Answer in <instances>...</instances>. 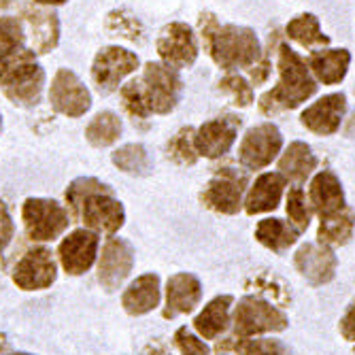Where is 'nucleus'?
<instances>
[{
  "instance_id": "f3484780",
  "label": "nucleus",
  "mask_w": 355,
  "mask_h": 355,
  "mask_svg": "<svg viewBox=\"0 0 355 355\" xmlns=\"http://www.w3.org/2000/svg\"><path fill=\"white\" fill-rule=\"evenodd\" d=\"M347 111V98L345 94H328L324 98L313 103L304 113H302V125L306 130L319 135V137H330L334 135Z\"/></svg>"
},
{
  "instance_id": "412c9836",
  "label": "nucleus",
  "mask_w": 355,
  "mask_h": 355,
  "mask_svg": "<svg viewBox=\"0 0 355 355\" xmlns=\"http://www.w3.org/2000/svg\"><path fill=\"white\" fill-rule=\"evenodd\" d=\"M283 187H285V177L281 173H266L262 177H257L245 200V211L249 215L275 211L281 202Z\"/></svg>"
},
{
  "instance_id": "ddd939ff",
  "label": "nucleus",
  "mask_w": 355,
  "mask_h": 355,
  "mask_svg": "<svg viewBox=\"0 0 355 355\" xmlns=\"http://www.w3.org/2000/svg\"><path fill=\"white\" fill-rule=\"evenodd\" d=\"M55 275L58 268L51 251L45 247H35L17 262L13 281L26 292H37V289H47L55 281Z\"/></svg>"
},
{
  "instance_id": "4be33fe9",
  "label": "nucleus",
  "mask_w": 355,
  "mask_h": 355,
  "mask_svg": "<svg viewBox=\"0 0 355 355\" xmlns=\"http://www.w3.org/2000/svg\"><path fill=\"white\" fill-rule=\"evenodd\" d=\"M121 304L130 315H145L159 304V279L157 275H141L130 283L121 296Z\"/></svg>"
},
{
  "instance_id": "6e6552de",
  "label": "nucleus",
  "mask_w": 355,
  "mask_h": 355,
  "mask_svg": "<svg viewBox=\"0 0 355 355\" xmlns=\"http://www.w3.org/2000/svg\"><path fill=\"white\" fill-rule=\"evenodd\" d=\"M245 185H247V175L232 171V168H221L209 181L200 200L211 211H217L223 215H234L241 211Z\"/></svg>"
},
{
  "instance_id": "58836bf2",
  "label": "nucleus",
  "mask_w": 355,
  "mask_h": 355,
  "mask_svg": "<svg viewBox=\"0 0 355 355\" xmlns=\"http://www.w3.org/2000/svg\"><path fill=\"white\" fill-rule=\"evenodd\" d=\"M24 41L21 21L15 17H0V51L19 47Z\"/></svg>"
},
{
  "instance_id": "79ce46f5",
  "label": "nucleus",
  "mask_w": 355,
  "mask_h": 355,
  "mask_svg": "<svg viewBox=\"0 0 355 355\" xmlns=\"http://www.w3.org/2000/svg\"><path fill=\"white\" fill-rule=\"evenodd\" d=\"M340 332L347 340H355V302L349 306V311L340 319Z\"/></svg>"
},
{
  "instance_id": "e433bc0d",
  "label": "nucleus",
  "mask_w": 355,
  "mask_h": 355,
  "mask_svg": "<svg viewBox=\"0 0 355 355\" xmlns=\"http://www.w3.org/2000/svg\"><path fill=\"white\" fill-rule=\"evenodd\" d=\"M219 89L232 96L234 105L239 107H249L253 103V89L241 75H225L219 81Z\"/></svg>"
},
{
  "instance_id": "49530a36",
  "label": "nucleus",
  "mask_w": 355,
  "mask_h": 355,
  "mask_svg": "<svg viewBox=\"0 0 355 355\" xmlns=\"http://www.w3.org/2000/svg\"><path fill=\"white\" fill-rule=\"evenodd\" d=\"M11 355H30V353H11Z\"/></svg>"
},
{
  "instance_id": "39448f33",
  "label": "nucleus",
  "mask_w": 355,
  "mask_h": 355,
  "mask_svg": "<svg viewBox=\"0 0 355 355\" xmlns=\"http://www.w3.org/2000/svg\"><path fill=\"white\" fill-rule=\"evenodd\" d=\"M141 87H143V96L147 101L149 111L157 115H166L177 107L183 83L175 69L166 67V64L149 62L143 73Z\"/></svg>"
},
{
  "instance_id": "c03bdc74",
  "label": "nucleus",
  "mask_w": 355,
  "mask_h": 355,
  "mask_svg": "<svg viewBox=\"0 0 355 355\" xmlns=\"http://www.w3.org/2000/svg\"><path fill=\"white\" fill-rule=\"evenodd\" d=\"M37 3H41V5H62V3H67V0H37Z\"/></svg>"
},
{
  "instance_id": "c85d7f7f",
  "label": "nucleus",
  "mask_w": 355,
  "mask_h": 355,
  "mask_svg": "<svg viewBox=\"0 0 355 355\" xmlns=\"http://www.w3.org/2000/svg\"><path fill=\"white\" fill-rule=\"evenodd\" d=\"M119 135H121V119L111 111L98 113L85 128V137L94 147H109L119 139Z\"/></svg>"
},
{
  "instance_id": "bb28decb",
  "label": "nucleus",
  "mask_w": 355,
  "mask_h": 355,
  "mask_svg": "<svg viewBox=\"0 0 355 355\" xmlns=\"http://www.w3.org/2000/svg\"><path fill=\"white\" fill-rule=\"evenodd\" d=\"M255 239L268 249L281 253L287 247H292L298 239V230L289 228L281 219H262L255 228Z\"/></svg>"
},
{
  "instance_id": "6ab92c4d",
  "label": "nucleus",
  "mask_w": 355,
  "mask_h": 355,
  "mask_svg": "<svg viewBox=\"0 0 355 355\" xmlns=\"http://www.w3.org/2000/svg\"><path fill=\"white\" fill-rule=\"evenodd\" d=\"M202 298V287L200 281L189 275V272H179L168 279L166 285V306H164V317L175 319L177 315L191 313L198 306Z\"/></svg>"
},
{
  "instance_id": "dca6fc26",
  "label": "nucleus",
  "mask_w": 355,
  "mask_h": 355,
  "mask_svg": "<svg viewBox=\"0 0 355 355\" xmlns=\"http://www.w3.org/2000/svg\"><path fill=\"white\" fill-rule=\"evenodd\" d=\"M98 232H94L89 228L75 230L60 243V262L69 275L77 277L83 275L92 268L96 253H98Z\"/></svg>"
},
{
  "instance_id": "20e7f679",
  "label": "nucleus",
  "mask_w": 355,
  "mask_h": 355,
  "mask_svg": "<svg viewBox=\"0 0 355 355\" xmlns=\"http://www.w3.org/2000/svg\"><path fill=\"white\" fill-rule=\"evenodd\" d=\"M21 217L28 239L37 243L55 241L71 223V215L67 213V209L47 198H28L24 202Z\"/></svg>"
},
{
  "instance_id": "1a4fd4ad",
  "label": "nucleus",
  "mask_w": 355,
  "mask_h": 355,
  "mask_svg": "<svg viewBox=\"0 0 355 355\" xmlns=\"http://www.w3.org/2000/svg\"><path fill=\"white\" fill-rule=\"evenodd\" d=\"M79 217L89 230L105 232V234L117 232L125 221L123 207L117 198H113L111 189L96 191V193H89L87 198H83L79 207Z\"/></svg>"
},
{
  "instance_id": "7ed1b4c3",
  "label": "nucleus",
  "mask_w": 355,
  "mask_h": 355,
  "mask_svg": "<svg viewBox=\"0 0 355 355\" xmlns=\"http://www.w3.org/2000/svg\"><path fill=\"white\" fill-rule=\"evenodd\" d=\"M0 85L15 105H37L45 85V73L35 60V51L21 45L0 51Z\"/></svg>"
},
{
  "instance_id": "9d476101",
  "label": "nucleus",
  "mask_w": 355,
  "mask_h": 355,
  "mask_svg": "<svg viewBox=\"0 0 355 355\" xmlns=\"http://www.w3.org/2000/svg\"><path fill=\"white\" fill-rule=\"evenodd\" d=\"M137 67H139V58L132 51L121 47H105L94 60L92 77L103 94H109L117 89L123 77L135 73Z\"/></svg>"
},
{
  "instance_id": "7c9ffc66",
  "label": "nucleus",
  "mask_w": 355,
  "mask_h": 355,
  "mask_svg": "<svg viewBox=\"0 0 355 355\" xmlns=\"http://www.w3.org/2000/svg\"><path fill=\"white\" fill-rule=\"evenodd\" d=\"M113 164L128 175H139V177L149 175L151 166H153L147 149L143 145H137V143L119 147L113 153Z\"/></svg>"
},
{
  "instance_id": "4468645a",
  "label": "nucleus",
  "mask_w": 355,
  "mask_h": 355,
  "mask_svg": "<svg viewBox=\"0 0 355 355\" xmlns=\"http://www.w3.org/2000/svg\"><path fill=\"white\" fill-rule=\"evenodd\" d=\"M135 266V251L132 245L123 239H109L103 247V255L98 262V281L107 292L115 289L128 279Z\"/></svg>"
},
{
  "instance_id": "f257e3e1",
  "label": "nucleus",
  "mask_w": 355,
  "mask_h": 355,
  "mask_svg": "<svg viewBox=\"0 0 355 355\" xmlns=\"http://www.w3.org/2000/svg\"><path fill=\"white\" fill-rule=\"evenodd\" d=\"M200 32L207 51L223 71L251 69L262 55L260 41H257L251 28L234 26V24L219 26L215 15L202 13Z\"/></svg>"
},
{
  "instance_id": "2eb2a0df",
  "label": "nucleus",
  "mask_w": 355,
  "mask_h": 355,
  "mask_svg": "<svg viewBox=\"0 0 355 355\" xmlns=\"http://www.w3.org/2000/svg\"><path fill=\"white\" fill-rule=\"evenodd\" d=\"M241 128L239 117H217L198 128V132H193V147L198 155L205 157H221L230 151V147L236 141V132Z\"/></svg>"
},
{
  "instance_id": "5701e85b",
  "label": "nucleus",
  "mask_w": 355,
  "mask_h": 355,
  "mask_svg": "<svg viewBox=\"0 0 355 355\" xmlns=\"http://www.w3.org/2000/svg\"><path fill=\"white\" fill-rule=\"evenodd\" d=\"M351 53L347 49H321L313 51L309 58V69L324 85L340 83L349 71Z\"/></svg>"
},
{
  "instance_id": "cd10ccee",
  "label": "nucleus",
  "mask_w": 355,
  "mask_h": 355,
  "mask_svg": "<svg viewBox=\"0 0 355 355\" xmlns=\"http://www.w3.org/2000/svg\"><path fill=\"white\" fill-rule=\"evenodd\" d=\"M353 213L349 209H343L334 215L321 217L319 223V243L324 245H345L353 234Z\"/></svg>"
},
{
  "instance_id": "b1692460",
  "label": "nucleus",
  "mask_w": 355,
  "mask_h": 355,
  "mask_svg": "<svg viewBox=\"0 0 355 355\" xmlns=\"http://www.w3.org/2000/svg\"><path fill=\"white\" fill-rule=\"evenodd\" d=\"M26 21L30 28V41H32V49L37 53H47L58 45V37H60V24H58V15L51 11H26Z\"/></svg>"
},
{
  "instance_id": "a19ab883",
  "label": "nucleus",
  "mask_w": 355,
  "mask_h": 355,
  "mask_svg": "<svg viewBox=\"0 0 355 355\" xmlns=\"http://www.w3.org/2000/svg\"><path fill=\"white\" fill-rule=\"evenodd\" d=\"M13 239V221L5 202H0V251H5Z\"/></svg>"
},
{
  "instance_id": "f704fd0d",
  "label": "nucleus",
  "mask_w": 355,
  "mask_h": 355,
  "mask_svg": "<svg viewBox=\"0 0 355 355\" xmlns=\"http://www.w3.org/2000/svg\"><path fill=\"white\" fill-rule=\"evenodd\" d=\"M121 103H123V109L135 117V121H145L151 113L143 96V87L137 81L121 87Z\"/></svg>"
},
{
  "instance_id": "423d86ee",
  "label": "nucleus",
  "mask_w": 355,
  "mask_h": 355,
  "mask_svg": "<svg viewBox=\"0 0 355 355\" xmlns=\"http://www.w3.org/2000/svg\"><path fill=\"white\" fill-rule=\"evenodd\" d=\"M287 328V317L277 306L255 298L245 296L234 313V332L239 336H255L262 332H279Z\"/></svg>"
},
{
  "instance_id": "4c0bfd02",
  "label": "nucleus",
  "mask_w": 355,
  "mask_h": 355,
  "mask_svg": "<svg viewBox=\"0 0 355 355\" xmlns=\"http://www.w3.org/2000/svg\"><path fill=\"white\" fill-rule=\"evenodd\" d=\"M287 215L296 223L298 232L306 230L309 223H311V209L306 207V200H304V193L300 187H294L289 189V196H287Z\"/></svg>"
},
{
  "instance_id": "aec40b11",
  "label": "nucleus",
  "mask_w": 355,
  "mask_h": 355,
  "mask_svg": "<svg viewBox=\"0 0 355 355\" xmlns=\"http://www.w3.org/2000/svg\"><path fill=\"white\" fill-rule=\"evenodd\" d=\"M309 200L321 217L334 215V213L347 209L343 185L332 171H321L315 175V179L311 181V187H309Z\"/></svg>"
},
{
  "instance_id": "0eeeda50",
  "label": "nucleus",
  "mask_w": 355,
  "mask_h": 355,
  "mask_svg": "<svg viewBox=\"0 0 355 355\" xmlns=\"http://www.w3.org/2000/svg\"><path fill=\"white\" fill-rule=\"evenodd\" d=\"M283 147V137L275 123H260L247 130L239 147L241 164L249 171L268 166Z\"/></svg>"
},
{
  "instance_id": "c756f323",
  "label": "nucleus",
  "mask_w": 355,
  "mask_h": 355,
  "mask_svg": "<svg viewBox=\"0 0 355 355\" xmlns=\"http://www.w3.org/2000/svg\"><path fill=\"white\" fill-rule=\"evenodd\" d=\"M287 37L296 41L302 47H313V45H328V37L321 32L319 19L311 13L298 15L287 24Z\"/></svg>"
},
{
  "instance_id": "9b49d317",
  "label": "nucleus",
  "mask_w": 355,
  "mask_h": 355,
  "mask_svg": "<svg viewBox=\"0 0 355 355\" xmlns=\"http://www.w3.org/2000/svg\"><path fill=\"white\" fill-rule=\"evenodd\" d=\"M157 53L171 69H187L198 58V43L187 24L175 21L162 30L157 39Z\"/></svg>"
},
{
  "instance_id": "393cba45",
  "label": "nucleus",
  "mask_w": 355,
  "mask_h": 355,
  "mask_svg": "<svg viewBox=\"0 0 355 355\" xmlns=\"http://www.w3.org/2000/svg\"><path fill=\"white\" fill-rule=\"evenodd\" d=\"M232 302H234L232 296H217L215 300H211L205 306V311L193 319V328L198 330V334L205 336L207 340H213L219 334H223L230 324Z\"/></svg>"
},
{
  "instance_id": "72a5a7b5",
  "label": "nucleus",
  "mask_w": 355,
  "mask_h": 355,
  "mask_svg": "<svg viewBox=\"0 0 355 355\" xmlns=\"http://www.w3.org/2000/svg\"><path fill=\"white\" fill-rule=\"evenodd\" d=\"M223 347H232L239 355H289L283 343L268 338H243L239 343H223Z\"/></svg>"
},
{
  "instance_id": "de8ad7c7",
  "label": "nucleus",
  "mask_w": 355,
  "mask_h": 355,
  "mask_svg": "<svg viewBox=\"0 0 355 355\" xmlns=\"http://www.w3.org/2000/svg\"><path fill=\"white\" fill-rule=\"evenodd\" d=\"M0 130H3V117H0Z\"/></svg>"
},
{
  "instance_id": "ea45409f",
  "label": "nucleus",
  "mask_w": 355,
  "mask_h": 355,
  "mask_svg": "<svg viewBox=\"0 0 355 355\" xmlns=\"http://www.w3.org/2000/svg\"><path fill=\"white\" fill-rule=\"evenodd\" d=\"M175 345L179 347L181 355H209V347L198 336H193L187 328L177 330Z\"/></svg>"
},
{
  "instance_id": "37998d69",
  "label": "nucleus",
  "mask_w": 355,
  "mask_h": 355,
  "mask_svg": "<svg viewBox=\"0 0 355 355\" xmlns=\"http://www.w3.org/2000/svg\"><path fill=\"white\" fill-rule=\"evenodd\" d=\"M143 355H168V351H166V347H164V345L153 343V345H149V347L143 351Z\"/></svg>"
},
{
  "instance_id": "2f4dec72",
  "label": "nucleus",
  "mask_w": 355,
  "mask_h": 355,
  "mask_svg": "<svg viewBox=\"0 0 355 355\" xmlns=\"http://www.w3.org/2000/svg\"><path fill=\"white\" fill-rule=\"evenodd\" d=\"M111 187L101 183L98 179H92V177H83V179H77L69 185L67 189V205L73 213V217H79V207L83 202V198H87L89 193H96V191H109Z\"/></svg>"
},
{
  "instance_id": "f03ea898",
  "label": "nucleus",
  "mask_w": 355,
  "mask_h": 355,
  "mask_svg": "<svg viewBox=\"0 0 355 355\" xmlns=\"http://www.w3.org/2000/svg\"><path fill=\"white\" fill-rule=\"evenodd\" d=\"M317 92V85L304 60L287 45L279 47V85L266 92L260 101L264 115H275L285 109H296Z\"/></svg>"
},
{
  "instance_id": "a18cd8bd",
  "label": "nucleus",
  "mask_w": 355,
  "mask_h": 355,
  "mask_svg": "<svg viewBox=\"0 0 355 355\" xmlns=\"http://www.w3.org/2000/svg\"><path fill=\"white\" fill-rule=\"evenodd\" d=\"M11 5H13V0H0V7H3V9H7Z\"/></svg>"
},
{
  "instance_id": "a878e982",
  "label": "nucleus",
  "mask_w": 355,
  "mask_h": 355,
  "mask_svg": "<svg viewBox=\"0 0 355 355\" xmlns=\"http://www.w3.org/2000/svg\"><path fill=\"white\" fill-rule=\"evenodd\" d=\"M315 168H317V157L313 155L311 147L302 141H296L289 145L279 159L281 175L287 177L289 181H296V183L306 181Z\"/></svg>"
},
{
  "instance_id": "473e14b6",
  "label": "nucleus",
  "mask_w": 355,
  "mask_h": 355,
  "mask_svg": "<svg viewBox=\"0 0 355 355\" xmlns=\"http://www.w3.org/2000/svg\"><path fill=\"white\" fill-rule=\"evenodd\" d=\"M168 157L175 159L177 164H193L198 159L196 147H193V130L191 128H183L179 130L171 143H168Z\"/></svg>"
},
{
  "instance_id": "c9c22d12",
  "label": "nucleus",
  "mask_w": 355,
  "mask_h": 355,
  "mask_svg": "<svg viewBox=\"0 0 355 355\" xmlns=\"http://www.w3.org/2000/svg\"><path fill=\"white\" fill-rule=\"evenodd\" d=\"M107 28L113 32L115 37H123V39H130V41H137L141 39V24L135 15L125 13V11H115L109 15V21H107Z\"/></svg>"
},
{
  "instance_id": "a211bd4d",
  "label": "nucleus",
  "mask_w": 355,
  "mask_h": 355,
  "mask_svg": "<svg viewBox=\"0 0 355 355\" xmlns=\"http://www.w3.org/2000/svg\"><path fill=\"white\" fill-rule=\"evenodd\" d=\"M294 264L298 272L313 285H324L332 281L336 272V255L332 249L324 243H306L302 245L296 255H294Z\"/></svg>"
},
{
  "instance_id": "f8f14e48",
  "label": "nucleus",
  "mask_w": 355,
  "mask_h": 355,
  "mask_svg": "<svg viewBox=\"0 0 355 355\" xmlns=\"http://www.w3.org/2000/svg\"><path fill=\"white\" fill-rule=\"evenodd\" d=\"M49 103L62 115L81 117L92 105V96L73 71L60 69L49 89Z\"/></svg>"
}]
</instances>
